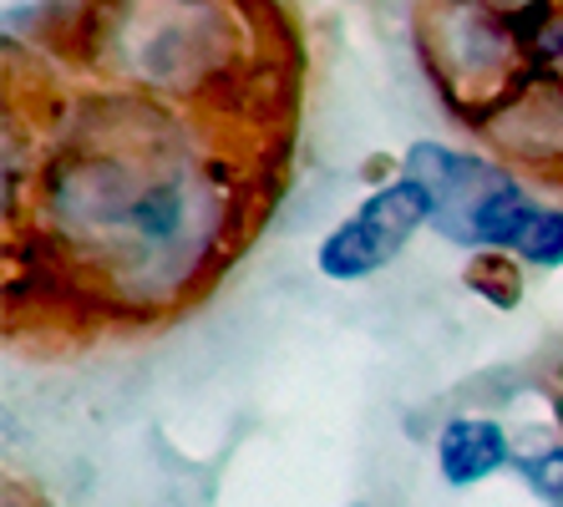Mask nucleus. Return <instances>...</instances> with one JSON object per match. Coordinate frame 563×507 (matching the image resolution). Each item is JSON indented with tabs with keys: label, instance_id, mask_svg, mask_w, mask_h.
<instances>
[{
	"label": "nucleus",
	"instance_id": "nucleus-1",
	"mask_svg": "<svg viewBox=\"0 0 563 507\" xmlns=\"http://www.w3.org/2000/svg\"><path fill=\"white\" fill-rule=\"evenodd\" d=\"M421 223H432V198L417 178H401L376 188V194L341 223L330 229V239L320 244V274L330 279H366V274L386 269V264L407 249V239L417 234Z\"/></svg>",
	"mask_w": 563,
	"mask_h": 507
},
{
	"label": "nucleus",
	"instance_id": "nucleus-2",
	"mask_svg": "<svg viewBox=\"0 0 563 507\" xmlns=\"http://www.w3.org/2000/svg\"><path fill=\"white\" fill-rule=\"evenodd\" d=\"M407 178H417L432 198V229H442L452 244H477L483 219L518 188L498 163L462 157L442 143H417L407 153Z\"/></svg>",
	"mask_w": 563,
	"mask_h": 507
},
{
	"label": "nucleus",
	"instance_id": "nucleus-3",
	"mask_svg": "<svg viewBox=\"0 0 563 507\" xmlns=\"http://www.w3.org/2000/svg\"><path fill=\"white\" fill-rule=\"evenodd\" d=\"M477 244L512 249V254H523L533 264H563V209H538V203H528L512 188L498 209L483 219Z\"/></svg>",
	"mask_w": 563,
	"mask_h": 507
},
{
	"label": "nucleus",
	"instance_id": "nucleus-4",
	"mask_svg": "<svg viewBox=\"0 0 563 507\" xmlns=\"http://www.w3.org/2000/svg\"><path fill=\"white\" fill-rule=\"evenodd\" d=\"M437 462H442V477L452 482V487H472V482L493 477L503 462H512V447L498 421L457 417L437 437Z\"/></svg>",
	"mask_w": 563,
	"mask_h": 507
},
{
	"label": "nucleus",
	"instance_id": "nucleus-5",
	"mask_svg": "<svg viewBox=\"0 0 563 507\" xmlns=\"http://www.w3.org/2000/svg\"><path fill=\"white\" fill-rule=\"evenodd\" d=\"M512 467L533 482L538 497H549L553 507H563V447H533V452H512Z\"/></svg>",
	"mask_w": 563,
	"mask_h": 507
}]
</instances>
